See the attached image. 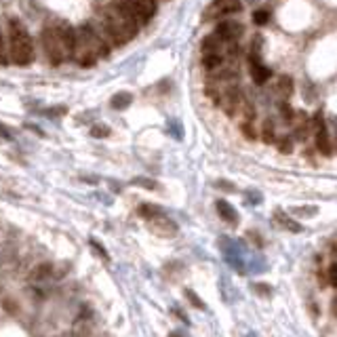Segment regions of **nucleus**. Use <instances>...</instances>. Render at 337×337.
I'll use <instances>...</instances> for the list:
<instances>
[{
  "instance_id": "25",
  "label": "nucleus",
  "mask_w": 337,
  "mask_h": 337,
  "mask_svg": "<svg viewBox=\"0 0 337 337\" xmlns=\"http://www.w3.org/2000/svg\"><path fill=\"white\" fill-rule=\"evenodd\" d=\"M91 135H93V137H108L110 135V129L106 125H95L93 131H91Z\"/></svg>"
},
{
  "instance_id": "16",
  "label": "nucleus",
  "mask_w": 337,
  "mask_h": 337,
  "mask_svg": "<svg viewBox=\"0 0 337 337\" xmlns=\"http://www.w3.org/2000/svg\"><path fill=\"white\" fill-rule=\"evenodd\" d=\"M137 213L141 217H144L146 221L148 219H152V217H156V215H160V209L156 207V205H150V202H144V205H139V209H137Z\"/></svg>"
},
{
  "instance_id": "7",
  "label": "nucleus",
  "mask_w": 337,
  "mask_h": 337,
  "mask_svg": "<svg viewBox=\"0 0 337 337\" xmlns=\"http://www.w3.org/2000/svg\"><path fill=\"white\" fill-rule=\"evenodd\" d=\"M148 226H150L152 232L156 234V236H162V238H173L177 234V223L173 219H169L165 213H160V215L148 219Z\"/></svg>"
},
{
  "instance_id": "12",
  "label": "nucleus",
  "mask_w": 337,
  "mask_h": 337,
  "mask_svg": "<svg viewBox=\"0 0 337 337\" xmlns=\"http://www.w3.org/2000/svg\"><path fill=\"white\" fill-rule=\"evenodd\" d=\"M276 93H278V97L282 101H287L293 95V80H291V76H280L276 80Z\"/></svg>"
},
{
  "instance_id": "24",
  "label": "nucleus",
  "mask_w": 337,
  "mask_h": 337,
  "mask_svg": "<svg viewBox=\"0 0 337 337\" xmlns=\"http://www.w3.org/2000/svg\"><path fill=\"white\" fill-rule=\"evenodd\" d=\"M240 129H242V135L247 137V139H255V137H257V133H255V129H253V122H244V125H240Z\"/></svg>"
},
{
  "instance_id": "3",
  "label": "nucleus",
  "mask_w": 337,
  "mask_h": 337,
  "mask_svg": "<svg viewBox=\"0 0 337 337\" xmlns=\"http://www.w3.org/2000/svg\"><path fill=\"white\" fill-rule=\"evenodd\" d=\"M74 32L76 28H72L66 22H53L43 28L40 40H43L45 55L53 66H61L66 59H70L74 47Z\"/></svg>"
},
{
  "instance_id": "29",
  "label": "nucleus",
  "mask_w": 337,
  "mask_h": 337,
  "mask_svg": "<svg viewBox=\"0 0 337 337\" xmlns=\"http://www.w3.org/2000/svg\"><path fill=\"white\" fill-rule=\"evenodd\" d=\"M3 305H5V310H7L9 314H15V312H17V303H15V301H11V299H5V301H3Z\"/></svg>"
},
{
  "instance_id": "31",
  "label": "nucleus",
  "mask_w": 337,
  "mask_h": 337,
  "mask_svg": "<svg viewBox=\"0 0 337 337\" xmlns=\"http://www.w3.org/2000/svg\"><path fill=\"white\" fill-rule=\"evenodd\" d=\"M333 312L337 314V295H335V299H333Z\"/></svg>"
},
{
  "instance_id": "26",
  "label": "nucleus",
  "mask_w": 337,
  "mask_h": 337,
  "mask_svg": "<svg viewBox=\"0 0 337 337\" xmlns=\"http://www.w3.org/2000/svg\"><path fill=\"white\" fill-rule=\"evenodd\" d=\"M253 289H255V293L263 295V297H270V295H272V291H270L268 284H253Z\"/></svg>"
},
{
  "instance_id": "9",
  "label": "nucleus",
  "mask_w": 337,
  "mask_h": 337,
  "mask_svg": "<svg viewBox=\"0 0 337 337\" xmlns=\"http://www.w3.org/2000/svg\"><path fill=\"white\" fill-rule=\"evenodd\" d=\"M249 70H251L253 83H255V85H259V87L268 83L270 76H272V72L261 64V59H259L257 55H251V57H249Z\"/></svg>"
},
{
  "instance_id": "21",
  "label": "nucleus",
  "mask_w": 337,
  "mask_h": 337,
  "mask_svg": "<svg viewBox=\"0 0 337 337\" xmlns=\"http://www.w3.org/2000/svg\"><path fill=\"white\" fill-rule=\"evenodd\" d=\"M278 150L282 152V154H291V152H293V141L289 137L278 139Z\"/></svg>"
},
{
  "instance_id": "20",
  "label": "nucleus",
  "mask_w": 337,
  "mask_h": 337,
  "mask_svg": "<svg viewBox=\"0 0 337 337\" xmlns=\"http://www.w3.org/2000/svg\"><path fill=\"white\" fill-rule=\"evenodd\" d=\"M268 19H270V13L263 11V9H259V11L253 13V24L255 26H265V24H268Z\"/></svg>"
},
{
  "instance_id": "14",
  "label": "nucleus",
  "mask_w": 337,
  "mask_h": 337,
  "mask_svg": "<svg viewBox=\"0 0 337 337\" xmlns=\"http://www.w3.org/2000/svg\"><path fill=\"white\" fill-rule=\"evenodd\" d=\"M274 219H276V223H278V226H282L284 230L295 232V234L301 232V226H299V223H297V221H293L291 217H287L282 211H276V213H274Z\"/></svg>"
},
{
  "instance_id": "5",
  "label": "nucleus",
  "mask_w": 337,
  "mask_h": 337,
  "mask_svg": "<svg viewBox=\"0 0 337 337\" xmlns=\"http://www.w3.org/2000/svg\"><path fill=\"white\" fill-rule=\"evenodd\" d=\"M114 3L122 11H127L139 26L150 24L152 17L156 15V9H158L156 0H114Z\"/></svg>"
},
{
  "instance_id": "28",
  "label": "nucleus",
  "mask_w": 337,
  "mask_h": 337,
  "mask_svg": "<svg viewBox=\"0 0 337 337\" xmlns=\"http://www.w3.org/2000/svg\"><path fill=\"white\" fill-rule=\"evenodd\" d=\"M329 282L337 289V263H333L329 268Z\"/></svg>"
},
{
  "instance_id": "27",
  "label": "nucleus",
  "mask_w": 337,
  "mask_h": 337,
  "mask_svg": "<svg viewBox=\"0 0 337 337\" xmlns=\"http://www.w3.org/2000/svg\"><path fill=\"white\" fill-rule=\"evenodd\" d=\"M280 112H282V118H284V120H287V122L295 118V114H293V110H291V106H287V104H282V106H280Z\"/></svg>"
},
{
  "instance_id": "23",
  "label": "nucleus",
  "mask_w": 337,
  "mask_h": 337,
  "mask_svg": "<svg viewBox=\"0 0 337 337\" xmlns=\"http://www.w3.org/2000/svg\"><path fill=\"white\" fill-rule=\"evenodd\" d=\"M133 183H135V186L146 188V190H156V183L152 181V179H146V177H137V179H133Z\"/></svg>"
},
{
  "instance_id": "22",
  "label": "nucleus",
  "mask_w": 337,
  "mask_h": 337,
  "mask_svg": "<svg viewBox=\"0 0 337 337\" xmlns=\"http://www.w3.org/2000/svg\"><path fill=\"white\" fill-rule=\"evenodd\" d=\"M91 247L95 249V253H99V257L104 259V261H110V255H108V251H106L104 247H101V242H97V240L91 238Z\"/></svg>"
},
{
  "instance_id": "18",
  "label": "nucleus",
  "mask_w": 337,
  "mask_h": 337,
  "mask_svg": "<svg viewBox=\"0 0 337 337\" xmlns=\"http://www.w3.org/2000/svg\"><path fill=\"white\" fill-rule=\"evenodd\" d=\"M9 64V49H7V36L0 28V66H7Z\"/></svg>"
},
{
  "instance_id": "15",
  "label": "nucleus",
  "mask_w": 337,
  "mask_h": 337,
  "mask_svg": "<svg viewBox=\"0 0 337 337\" xmlns=\"http://www.w3.org/2000/svg\"><path fill=\"white\" fill-rule=\"evenodd\" d=\"M261 139L265 144H274L276 141V129H274V122L272 120H265L263 127H261Z\"/></svg>"
},
{
  "instance_id": "32",
  "label": "nucleus",
  "mask_w": 337,
  "mask_h": 337,
  "mask_svg": "<svg viewBox=\"0 0 337 337\" xmlns=\"http://www.w3.org/2000/svg\"><path fill=\"white\" fill-rule=\"evenodd\" d=\"M169 337H181V335H179V333H175V331H173V333H171Z\"/></svg>"
},
{
  "instance_id": "4",
  "label": "nucleus",
  "mask_w": 337,
  "mask_h": 337,
  "mask_svg": "<svg viewBox=\"0 0 337 337\" xmlns=\"http://www.w3.org/2000/svg\"><path fill=\"white\" fill-rule=\"evenodd\" d=\"M7 49H9V61H13L15 66H30L34 61L32 36H30L28 28L19 22V19H15V17L9 19Z\"/></svg>"
},
{
  "instance_id": "11",
  "label": "nucleus",
  "mask_w": 337,
  "mask_h": 337,
  "mask_svg": "<svg viewBox=\"0 0 337 337\" xmlns=\"http://www.w3.org/2000/svg\"><path fill=\"white\" fill-rule=\"evenodd\" d=\"M51 276H53V263H47V261L38 263L36 268H32V272H30V280L32 282H43Z\"/></svg>"
},
{
  "instance_id": "13",
  "label": "nucleus",
  "mask_w": 337,
  "mask_h": 337,
  "mask_svg": "<svg viewBox=\"0 0 337 337\" xmlns=\"http://www.w3.org/2000/svg\"><path fill=\"white\" fill-rule=\"evenodd\" d=\"M316 135V148H318L320 154L329 156L331 154V139H329V133H326V129H320L314 133Z\"/></svg>"
},
{
  "instance_id": "8",
  "label": "nucleus",
  "mask_w": 337,
  "mask_h": 337,
  "mask_svg": "<svg viewBox=\"0 0 337 337\" xmlns=\"http://www.w3.org/2000/svg\"><path fill=\"white\" fill-rule=\"evenodd\" d=\"M215 34L221 40H226V43H236V40L242 36V26L238 22H232V19H228V22L217 24Z\"/></svg>"
},
{
  "instance_id": "1",
  "label": "nucleus",
  "mask_w": 337,
  "mask_h": 337,
  "mask_svg": "<svg viewBox=\"0 0 337 337\" xmlns=\"http://www.w3.org/2000/svg\"><path fill=\"white\" fill-rule=\"evenodd\" d=\"M93 26L97 28V32L104 36V40L110 47L127 45L139 32V24L127 11H122L116 3H110L108 7L101 9V13L97 17V22H93Z\"/></svg>"
},
{
  "instance_id": "19",
  "label": "nucleus",
  "mask_w": 337,
  "mask_h": 337,
  "mask_svg": "<svg viewBox=\"0 0 337 337\" xmlns=\"http://www.w3.org/2000/svg\"><path fill=\"white\" fill-rule=\"evenodd\" d=\"M186 297L190 299V303L194 305V308H198V310H205V301H202L196 293H194L192 289H186Z\"/></svg>"
},
{
  "instance_id": "6",
  "label": "nucleus",
  "mask_w": 337,
  "mask_h": 337,
  "mask_svg": "<svg viewBox=\"0 0 337 337\" xmlns=\"http://www.w3.org/2000/svg\"><path fill=\"white\" fill-rule=\"evenodd\" d=\"M236 11H240V0H213L205 11V19L211 22V19H219L223 15H230Z\"/></svg>"
},
{
  "instance_id": "30",
  "label": "nucleus",
  "mask_w": 337,
  "mask_h": 337,
  "mask_svg": "<svg viewBox=\"0 0 337 337\" xmlns=\"http://www.w3.org/2000/svg\"><path fill=\"white\" fill-rule=\"evenodd\" d=\"M0 137H5V139H11V133H9V129L0 122Z\"/></svg>"
},
{
  "instance_id": "17",
  "label": "nucleus",
  "mask_w": 337,
  "mask_h": 337,
  "mask_svg": "<svg viewBox=\"0 0 337 337\" xmlns=\"http://www.w3.org/2000/svg\"><path fill=\"white\" fill-rule=\"evenodd\" d=\"M131 101H133L131 93H118V95H114V99H112V106H114L116 110H125L127 106H131Z\"/></svg>"
},
{
  "instance_id": "2",
  "label": "nucleus",
  "mask_w": 337,
  "mask_h": 337,
  "mask_svg": "<svg viewBox=\"0 0 337 337\" xmlns=\"http://www.w3.org/2000/svg\"><path fill=\"white\" fill-rule=\"evenodd\" d=\"M110 49L112 47L97 32V28L93 24H85V26L76 28V32H74V47H72L70 59H74L83 68H91L101 57H106L110 53Z\"/></svg>"
},
{
  "instance_id": "10",
  "label": "nucleus",
  "mask_w": 337,
  "mask_h": 337,
  "mask_svg": "<svg viewBox=\"0 0 337 337\" xmlns=\"http://www.w3.org/2000/svg\"><path fill=\"white\" fill-rule=\"evenodd\" d=\"M215 209H217V213H219V217L226 221V223H230V226H236L238 223V213H236V209H234L228 200H217L215 202Z\"/></svg>"
}]
</instances>
